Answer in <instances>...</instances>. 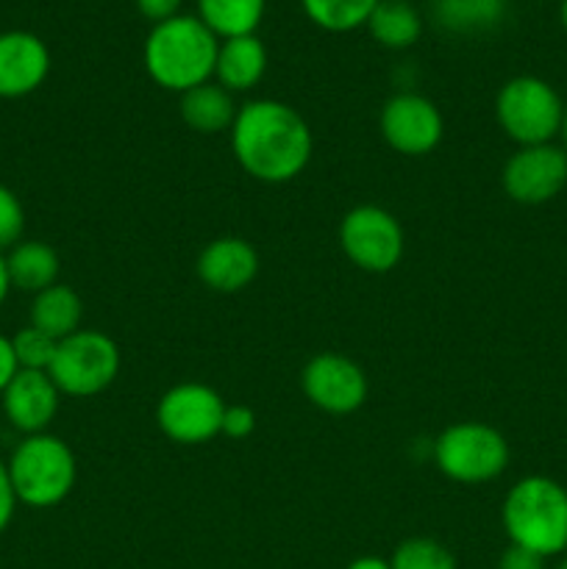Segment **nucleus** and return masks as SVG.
<instances>
[{"label":"nucleus","mask_w":567,"mask_h":569,"mask_svg":"<svg viewBox=\"0 0 567 569\" xmlns=\"http://www.w3.org/2000/svg\"><path fill=\"white\" fill-rule=\"evenodd\" d=\"M6 467L17 503L31 509H53L76 487V456L70 445L50 433H33L22 439Z\"/></svg>","instance_id":"20e7f679"},{"label":"nucleus","mask_w":567,"mask_h":569,"mask_svg":"<svg viewBox=\"0 0 567 569\" xmlns=\"http://www.w3.org/2000/svg\"><path fill=\"white\" fill-rule=\"evenodd\" d=\"M59 387L42 370H20L3 389L6 420L26 437L44 433L59 411Z\"/></svg>","instance_id":"ddd939ff"},{"label":"nucleus","mask_w":567,"mask_h":569,"mask_svg":"<svg viewBox=\"0 0 567 569\" xmlns=\"http://www.w3.org/2000/svg\"><path fill=\"white\" fill-rule=\"evenodd\" d=\"M339 244L350 264L365 272H389L404 256V228L381 206H356L342 217Z\"/></svg>","instance_id":"6e6552de"},{"label":"nucleus","mask_w":567,"mask_h":569,"mask_svg":"<svg viewBox=\"0 0 567 569\" xmlns=\"http://www.w3.org/2000/svg\"><path fill=\"white\" fill-rule=\"evenodd\" d=\"M345 569H392V567H389V561L378 559V556H361V559L350 561Z\"/></svg>","instance_id":"2f4dec72"},{"label":"nucleus","mask_w":567,"mask_h":569,"mask_svg":"<svg viewBox=\"0 0 567 569\" xmlns=\"http://www.w3.org/2000/svg\"><path fill=\"white\" fill-rule=\"evenodd\" d=\"M256 431V415L248 406H226L222 415V433L231 439H245Z\"/></svg>","instance_id":"bb28decb"},{"label":"nucleus","mask_w":567,"mask_h":569,"mask_svg":"<svg viewBox=\"0 0 567 569\" xmlns=\"http://www.w3.org/2000/svg\"><path fill=\"white\" fill-rule=\"evenodd\" d=\"M17 372H20V365H17V356H14V348H11V339L0 333V395H3V389L9 387L11 378H14Z\"/></svg>","instance_id":"7c9ffc66"},{"label":"nucleus","mask_w":567,"mask_h":569,"mask_svg":"<svg viewBox=\"0 0 567 569\" xmlns=\"http://www.w3.org/2000/svg\"><path fill=\"white\" fill-rule=\"evenodd\" d=\"M267 0H198V20L217 39L250 37L261 26Z\"/></svg>","instance_id":"aec40b11"},{"label":"nucleus","mask_w":567,"mask_h":569,"mask_svg":"<svg viewBox=\"0 0 567 569\" xmlns=\"http://www.w3.org/2000/svg\"><path fill=\"white\" fill-rule=\"evenodd\" d=\"M267 48L256 33L250 37L220 39L215 64V81L228 92H248L265 78Z\"/></svg>","instance_id":"dca6fc26"},{"label":"nucleus","mask_w":567,"mask_h":569,"mask_svg":"<svg viewBox=\"0 0 567 569\" xmlns=\"http://www.w3.org/2000/svg\"><path fill=\"white\" fill-rule=\"evenodd\" d=\"M231 148L248 176L265 183H287L311 159L309 122L281 100H250L237 111Z\"/></svg>","instance_id":"f257e3e1"},{"label":"nucleus","mask_w":567,"mask_h":569,"mask_svg":"<svg viewBox=\"0 0 567 569\" xmlns=\"http://www.w3.org/2000/svg\"><path fill=\"white\" fill-rule=\"evenodd\" d=\"M559 137H561V148L567 150V103H565V120H561V133H559Z\"/></svg>","instance_id":"f704fd0d"},{"label":"nucleus","mask_w":567,"mask_h":569,"mask_svg":"<svg viewBox=\"0 0 567 569\" xmlns=\"http://www.w3.org/2000/svg\"><path fill=\"white\" fill-rule=\"evenodd\" d=\"M504 528L511 545L543 559L567 550V489L548 476H528L504 500Z\"/></svg>","instance_id":"7ed1b4c3"},{"label":"nucleus","mask_w":567,"mask_h":569,"mask_svg":"<svg viewBox=\"0 0 567 569\" xmlns=\"http://www.w3.org/2000/svg\"><path fill=\"white\" fill-rule=\"evenodd\" d=\"M498 569H545V559L534 553V550L520 548V545H509L500 553Z\"/></svg>","instance_id":"cd10ccee"},{"label":"nucleus","mask_w":567,"mask_h":569,"mask_svg":"<svg viewBox=\"0 0 567 569\" xmlns=\"http://www.w3.org/2000/svg\"><path fill=\"white\" fill-rule=\"evenodd\" d=\"M237 103L231 92L222 89L217 81H206L200 87L189 89L181 94V117L192 131L198 133H220L231 131L237 120Z\"/></svg>","instance_id":"f3484780"},{"label":"nucleus","mask_w":567,"mask_h":569,"mask_svg":"<svg viewBox=\"0 0 567 569\" xmlns=\"http://www.w3.org/2000/svg\"><path fill=\"white\" fill-rule=\"evenodd\" d=\"M11 292V278H9V267H6V256L0 253V306L6 303Z\"/></svg>","instance_id":"473e14b6"},{"label":"nucleus","mask_w":567,"mask_h":569,"mask_svg":"<svg viewBox=\"0 0 567 569\" xmlns=\"http://www.w3.org/2000/svg\"><path fill=\"white\" fill-rule=\"evenodd\" d=\"M406 3H415V0H406Z\"/></svg>","instance_id":"e433bc0d"},{"label":"nucleus","mask_w":567,"mask_h":569,"mask_svg":"<svg viewBox=\"0 0 567 569\" xmlns=\"http://www.w3.org/2000/svg\"><path fill=\"white\" fill-rule=\"evenodd\" d=\"M14 509H17V498H14V489H11L9 467H6V461L0 459V533L9 528L11 517H14Z\"/></svg>","instance_id":"c756f323"},{"label":"nucleus","mask_w":567,"mask_h":569,"mask_svg":"<svg viewBox=\"0 0 567 569\" xmlns=\"http://www.w3.org/2000/svg\"><path fill=\"white\" fill-rule=\"evenodd\" d=\"M22 231H26V211L20 198L0 183V253L20 244Z\"/></svg>","instance_id":"a878e982"},{"label":"nucleus","mask_w":567,"mask_h":569,"mask_svg":"<svg viewBox=\"0 0 567 569\" xmlns=\"http://www.w3.org/2000/svg\"><path fill=\"white\" fill-rule=\"evenodd\" d=\"M434 461L450 481L487 483L509 465V442L493 426L456 422L434 442Z\"/></svg>","instance_id":"423d86ee"},{"label":"nucleus","mask_w":567,"mask_h":569,"mask_svg":"<svg viewBox=\"0 0 567 569\" xmlns=\"http://www.w3.org/2000/svg\"><path fill=\"white\" fill-rule=\"evenodd\" d=\"M220 39L198 14H176L150 28L142 48L148 76L170 92H189L215 78Z\"/></svg>","instance_id":"f03ea898"},{"label":"nucleus","mask_w":567,"mask_h":569,"mask_svg":"<svg viewBox=\"0 0 567 569\" xmlns=\"http://www.w3.org/2000/svg\"><path fill=\"white\" fill-rule=\"evenodd\" d=\"M50 72V50L37 33H0V98H26L37 92Z\"/></svg>","instance_id":"4468645a"},{"label":"nucleus","mask_w":567,"mask_h":569,"mask_svg":"<svg viewBox=\"0 0 567 569\" xmlns=\"http://www.w3.org/2000/svg\"><path fill=\"white\" fill-rule=\"evenodd\" d=\"M556 569H567V556L559 561V565H556Z\"/></svg>","instance_id":"c9c22d12"},{"label":"nucleus","mask_w":567,"mask_h":569,"mask_svg":"<svg viewBox=\"0 0 567 569\" xmlns=\"http://www.w3.org/2000/svg\"><path fill=\"white\" fill-rule=\"evenodd\" d=\"M226 403L206 383H178L167 389L156 409L161 433L178 445H203L222 433Z\"/></svg>","instance_id":"1a4fd4ad"},{"label":"nucleus","mask_w":567,"mask_h":569,"mask_svg":"<svg viewBox=\"0 0 567 569\" xmlns=\"http://www.w3.org/2000/svg\"><path fill=\"white\" fill-rule=\"evenodd\" d=\"M365 28L381 48L406 50L420 39L422 17L415 3L406 0H378Z\"/></svg>","instance_id":"412c9836"},{"label":"nucleus","mask_w":567,"mask_h":569,"mask_svg":"<svg viewBox=\"0 0 567 569\" xmlns=\"http://www.w3.org/2000/svg\"><path fill=\"white\" fill-rule=\"evenodd\" d=\"M198 276L211 292H242L259 276V253L245 239L220 237L198 256Z\"/></svg>","instance_id":"2eb2a0df"},{"label":"nucleus","mask_w":567,"mask_h":569,"mask_svg":"<svg viewBox=\"0 0 567 569\" xmlns=\"http://www.w3.org/2000/svg\"><path fill=\"white\" fill-rule=\"evenodd\" d=\"M133 3H137L139 14L156 26V22H165L170 17L181 14L183 0H133Z\"/></svg>","instance_id":"c85d7f7f"},{"label":"nucleus","mask_w":567,"mask_h":569,"mask_svg":"<svg viewBox=\"0 0 567 569\" xmlns=\"http://www.w3.org/2000/svg\"><path fill=\"white\" fill-rule=\"evenodd\" d=\"M81 320L83 303L76 289L64 287V283H53L44 292L33 295L31 326L44 331L48 337H53L56 342L81 331Z\"/></svg>","instance_id":"a211bd4d"},{"label":"nucleus","mask_w":567,"mask_h":569,"mask_svg":"<svg viewBox=\"0 0 567 569\" xmlns=\"http://www.w3.org/2000/svg\"><path fill=\"white\" fill-rule=\"evenodd\" d=\"M11 348H14L20 370L48 372L50 365H53V356H56V348H59V342H56L53 337H48L44 331H39V328L26 326L11 337Z\"/></svg>","instance_id":"393cba45"},{"label":"nucleus","mask_w":567,"mask_h":569,"mask_svg":"<svg viewBox=\"0 0 567 569\" xmlns=\"http://www.w3.org/2000/svg\"><path fill=\"white\" fill-rule=\"evenodd\" d=\"M392 569H456V559L442 542L428 537H411L395 548Z\"/></svg>","instance_id":"b1692460"},{"label":"nucleus","mask_w":567,"mask_h":569,"mask_svg":"<svg viewBox=\"0 0 567 569\" xmlns=\"http://www.w3.org/2000/svg\"><path fill=\"white\" fill-rule=\"evenodd\" d=\"M500 181L515 203H550L567 187V150L554 142L517 148V153H511L504 164Z\"/></svg>","instance_id":"9d476101"},{"label":"nucleus","mask_w":567,"mask_h":569,"mask_svg":"<svg viewBox=\"0 0 567 569\" xmlns=\"http://www.w3.org/2000/svg\"><path fill=\"white\" fill-rule=\"evenodd\" d=\"M381 133L404 156H426L442 142L445 122L437 106L417 92H400L384 103Z\"/></svg>","instance_id":"9b49d317"},{"label":"nucleus","mask_w":567,"mask_h":569,"mask_svg":"<svg viewBox=\"0 0 567 569\" xmlns=\"http://www.w3.org/2000/svg\"><path fill=\"white\" fill-rule=\"evenodd\" d=\"M6 267H9L11 289H20V292L39 295L48 287L59 283L61 261L50 244L44 242H20L11 248V253L6 256Z\"/></svg>","instance_id":"6ab92c4d"},{"label":"nucleus","mask_w":567,"mask_h":569,"mask_svg":"<svg viewBox=\"0 0 567 569\" xmlns=\"http://www.w3.org/2000/svg\"><path fill=\"white\" fill-rule=\"evenodd\" d=\"M120 372V350L100 331H76L56 348L48 376L61 395L92 398L115 383Z\"/></svg>","instance_id":"0eeeda50"},{"label":"nucleus","mask_w":567,"mask_h":569,"mask_svg":"<svg viewBox=\"0 0 567 569\" xmlns=\"http://www.w3.org/2000/svg\"><path fill=\"white\" fill-rule=\"evenodd\" d=\"M506 0H431V17L450 33H476L498 26Z\"/></svg>","instance_id":"4be33fe9"},{"label":"nucleus","mask_w":567,"mask_h":569,"mask_svg":"<svg viewBox=\"0 0 567 569\" xmlns=\"http://www.w3.org/2000/svg\"><path fill=\"white\" fill-rule=\"evenodd\" d=\"M495 120L500 131L520 148L548 144L561 133L565 100L545 78L517 76L498 89Z\"/></svg>","instance_id":"39448f33"},{"label":"nucleus","mask_w":567,"mask_h":569,"mask_svg":"<svg viewBox=\"0 0 567 569\" xmlns=\"http://www.w3.org/2000/svg\"><path fill=\"white\" fill-rule=\"evenodd\" d=\"M559 22H561V28L567 31V0H559Z\"/></svg>","instance_id":"72a5a7b5"},{"label":"nucleus","mask_w":567,"mask_h":569,"mask_svg":"<svg viewBox=\"0 0 567 569\" xmlns=\"http://www.w3.org/2000/svg\"><path fill=\"white\" fill-rule=\"evenodd\" d=\"M378 0H300L304 14L328 33H348L365 28Z\"/></svg>","instance_id":"5701e85b"},{"label":"nucleus","mask_w":567,"mask_h":569,"mask_svg":"<svg viewBox=\"0 0 567 569\" xmlns=\"http://www.w3.org/2000/svg\"><path fill=\"white\" fill-rule=\"evenodd\" d=\"M304 392L326 415H350L367 398V378L356 361L339 353H320L304 367Z\"/></svg>","instance_id":"f8f14e48"}]
</instances>
